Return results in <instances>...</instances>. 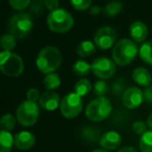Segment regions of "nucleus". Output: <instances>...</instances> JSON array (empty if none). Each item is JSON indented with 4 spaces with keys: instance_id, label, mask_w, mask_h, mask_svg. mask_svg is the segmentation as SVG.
Listing matches in <instances>:
<instances>
[{
    "instance_id": "nucleus-1",
    "label": "nucleus",
    "mask_w": 152,
    "mask_h": 152,
    "mask_svg": "<svg viewBox=\"0 0 152 152\" xmlns=\"http://www.w3.org/2000/svg\"><path fill=\"white\" fill-rule=\"evenodd\" d=\"M140 49L135 42L130 39H121L115 44L112 51V57L115 64L120 67H124L131 64L137 57Z\"/></svg>"
},
{
    "instance_id": "nucleus-2",
    "label": "nucleus",
    "mask_w": 152,
    "mask_h": 152,
    "mask_svg": "<svg viewBox=\"0 0 152 152\" xmlns=\"http://www.w3.org/2000/svg\"><path fill=\"white\" fill-rule=\"evenodd\" d=\"M63 55L54 46H46L39 52L37 56V67L42 73L48 74L55 72L61 65Z\"/></svg>"
},
{
    "instance_id": "nucleus-3",
    "label": "nucleus",
    "mask_w": 152,
    "mask_h": 152,
    "mask_svg": "<svg viewBox=\"0 0 152 152\" xmlns=\"http://www.w3.org/2000/svg\"><path fill=\"white\" fill-rule=\"evenodd\" d=\"M47 25L49 29L56 34H65L69 31L74 25V19L72 15L64 9H57L47 17Z\"/></svg>"
},
{
    "instance_id": "nucleus-4",
    "label": "nucleus",
    "mask_w": 152,
    "mask_h": 152,
    "mask_svg": "<svg viewBox=\"0 0 152 152\" xmlns=\"http://www.w3.org/2000/svg\"><path fill=\"white\" fill-rule=\"evenodd\" d=\"M0 70L7 76L18 77L24 71L23 59L17 53L2 50L0 53Z\"/></svg>"
},
{
    "instance_id": "nucleus-5",
    "label": "nucleus",
    "mask_w": 152,
    "mask_h": 152,
    "mask_svg": "<svg viewBox=\"0 0 152 152\" xmlns=\"http://www.w3.org/2000/svg\"><path fill=\"white\" fill-rule=\"evenodd\" d=\"M34 27V20L29 14L19 13L12 16L9 21V30L16 39H23L30 34Z\"/></svg>"
},
{
    "instance_id": "nucleus-6",
    "label": "nucleus",
    "mask_w": 152,
    "mask_h": 152,
    "mask_svg": "<svg viewBox=\"0 0 152 152\" xmlns=\"http://www.w3.org/2000/svg\"><path fill=\"white\" fill-rule=\"evenodd\" d=\"M112 113V103L106 97H97L92 100L86 108V116L92 122H100L107 118Z\"/></svg>"
},
{
    "instance_id": "nucleus-7",
    "label": "nucleus",
    "mask_w": 152,
    "mask_h": 152,
    "mask_svg": "<svg viewBox=\"0 0 152 152\" xmlns=\"http://www.w3.org/2000/svg\"><path fill=\"white\" fill-rule=\"evenodd\" d=\"M40 115V108L37 102L29 100L23 101L16 110V118L17 121L24 127L34 126L37 123Z\"/></svg>"
},
{
    "instance_id": "nucleus-8",
    "label": "nucleus",
    "mask_w": 152,
    "mask_h": 152,
    "mask_svg": "<svg viewBox=\"0 0 152 152\" xmlns=\"http://www.w3.org/2000/svg\"><path fill=\"white\" fill-rule=\"evenodd\" d=\"M59 107L61 115L65 118L73 119L78 116L83 110V99L75 92L69 93L61 99Z\"/></svg>"
},
{
    "instance_id": "nucleus-9",
    "label": "nucleus",
    "mask_w": 152,
    "mask_h": 152,
    "mask_svg": "<svg viewBox=\"0 0 152 152\" xmlns=\"http://www.w3.org/2000/svg\"><path fill=\"white\" fill-rule=\"evenodd\" d=\"M117 40V31L110 26H103L97 29L94 36V43L100 50H107L115 46Z\"/></svg>"
},
{
    "instance_id": "nucleus-10",
    "label": "nucleus",
    "mask_w": 152,
    "mask_h": 152,
    "mask_svg": "<svg viewBox=\"0 0 152 152\" xmlns=\"http://www.w3.org/2000/svg\"><path fill=\"white\" fill-rule=\"evenodd\" d=\"M92 72L103 80L110 78L116 72V64L108 57H98L92 63Z\"/></svg>"
},
{
    "instance_id": "nucleus-11",
    "label": "nucleus",
    "mask_w": 152,
    "mask_h": 152,
    "mask_svg": "<svg viewBox=\"0 0 152 152\" xmlns=\"http://www.w3.org/2000/svg\"><path fill=\"white\" fill-rule=\"evenodd\" d=\"M144 101V92L140 88H127L122 94V103L128 110L139 107Z\"/></svg>"
},
{
    "instance_id": "nucleus-12",
    "label": "nucleus",
    "mask_w": 152,
    "mask_h": 152,
    "mask_svg": "<svg viewBox=\"0 0 152 152\" xmlns=\"http://www.w3.org/2000/svg\"><path fill=\"white\" fill-rule=\"evenodd\" d=\"M61 97L54 91H46L39 100V105L46 110H55L61 105Z\"/></svg>"
},
{
    "instance_id": "nucleus-13",
    "label": "nucleus",
    "mask_w": 152,
    "mask_h": 152,
    "mask_svg": "<svg viewBox=\"0 0 152 152\" xmlns=\"http://www.w3.org/2000/svg\"><path fill=\"white\" fill-rule=\"evenodd\" d=\"M129 34L133 42L143 44L144 42H146V39L148 37V27L142 21L132 22L129 27Z\"/></svg>"
},
{
    "instance_id": "nucleus-14",
    "label": "nucleus",
    "mask_w": 152,
    "mask_h": 152,
    "mask_svg": "<svg viewBox=\"0 0 152 152\" xmlns=\"http://www.w3.org/2000/svg\"><path fill=\"white\" fill-rule=\"evenodd\" d=\"M122 143V137L117 131L110 130L105 132L100 139V146L105 150H115Z\"/></svg>"
},
{
    "instance_id": "nucleus-15",
    "label": "nucleus",
    "mask_w": 152,
    "mask_h": 152,
    "mask_svg": "<svg viewBox=\"0 0 152 152\" xmlns=\"http://www.w3.org/2000/svg\"><path fill=\"white\" fill-rule=\"evenodd\" d=\"M36 143V137L29 131H20L15 135V146L20 150H27Z\"/></svg>"
},
{
    "instance_id": "nucleus-16",
    "label": "nucleus",
    "mask_w": 152,
    "mask_h": 152,
    "mask_svg": "<svg viewBox=\"0 0 152 152\" xmlns=\"http://www.w3.org/2000/svg\"><path fill=\"white\" fill-rule=\"evenodd\" d=\"M132 79L137 85L141 87H149L152 77L150 72L144 67H137L132 72Z\"/></svg>"
},
{
    "instance_id": "nucleus-17",
    "label": "nucleus",
    "mask_w": 152,
    "mask_h": 152,
    "mask_svg": "<svg viewBox=\"0 0 152 152\" xmlns=\"http://www.w3.org/2000/svg\"><path fill=\"white\" fill-rule=\"evenodd\" d=\"M15 145V137L10 131L1 130L0 132V152H10Z\"/></svg>"
},
{
    "instance_id": "nucleus-18",
    "label": "nucleus",
    "mask_w": 152,
    "mask_h": 152,
    "mask_svg": "<svg viewBox=\"0 0 152 152\" xmlns=\"http://www.w3.org/2000/svg\"><path fill=\"white\" fill-rule=\"evenodd\" d=\"M96 51L95 43L91 42L89 40H86L80 42L76 47V53L80 57H89L94 54Z\"/></svg>"
},
{
    "instance_id": "nucleus-19",
    "label": "nucleus",
    "mask_w": 152,
    "mask_h": 152,
    "mask_svg": "<svg viewBox=\"0 0 152 152\" xmlns=\"http://www.w3.org/2000/svg\"><path fill=\"white\" fill-rule=\"evenodd\" d=\"M43 85L49 91H53V90L57 89L61 86V77L58 74L52 72V73H48L45 75L43 78Z\"/></svg>"
},
{
    "instance_id": "nucleus-20",
    "label": "nucleus",
    "mask_w": 152,
    "mask_h": 152,
    "mask_svg": "<svg viewBox=\"0 0 152 152\" xmlns=\"http://www.w3.org/2000/svg\"><path fill=\"white\" fill-rule=\"evenodd\" d=\"M139 54L144 63L152 66V40L146 41L142 44L139 50Z\"/></svg>"
},
{
    "instance_id": "nucleus-21",
    "label": "nucleus",
    "mask_w": 152,
    "mask_h": 152,
    "mask_svg": "<svg viewBox=\"0 0 152 152\" xmlns=\"http://www.w3.org/2000/svg\"><path fill=\"white\" fill-rule=\"evenodd\" d=\"M92 90V85L90 83L89 79L87 78H81L76 83L75 87H74V91L77 95H79L80 97H85L88 94L91 92Z\"/></svg>"
},
{
    "instance_id": "nucleus-22",
    "label": "nucleus",
    "mask_w": 152,
    "mask_h": 152,
    "mask_svg": "<svg viewBox=\"0 0 152 152\" xmlns=\"http://www.w3.org/2000/svg\"><path fill=\"white\" fill-rule=\"evenodd\" d=\"M92 71V64H89L88 61L79 59L75 61L73 65V72L78 76H86Z\"/></svg>"
},
{
    "instance_id": "nucleus-23",
    "label": "nucleus",
    "mask_w": 152,
    "mask_h": 152,
    "mask_svg": "<svg viewBox=\"0 0 152 152\" xmlns=\"http://www.w3.org/2000/svg\"><path fill=\"white\" fill-rule=\"evenodd\" d=\"M139 147L142 152H152V130H147L140 137Z\"/></svg>"
},
{
    "instance_id": "nucleus-24",
    "label": "nucleus",
    "mask_w": 152,
    "mask_h": 152,
    "mask_svg": "<svg viewBox=\"0 0 152 152\" xmlns=\"http://www.w3.org/2000/svg\"><path fill=\"white\" fill-rule=\"evenodd\" d=\"M122 7H123L122 2H120L118 0H115V1H112V2L107 3V4L104 7L103 13H104V15L107 16V17L113 18L118 15V14H120V12L122 11Z\"/></svg>"
},
{
    "instance_id": "nucleus-25",
    "label": "nucleus",
    "mask_w": 152,
    "mask_h": 152,
    "mask_svg": "<svg viewBox=\"0 0 152 152\" xmlns=\"http://www.w3.org/2000/svg\"><path fill=\"white\" fill-rule=\"evenodd\" d=\"M16 40L17 39L12 34H3L1 40H0V46L4 51H12L17 45Z\"/></svg>"
},
{
    "instance_id": "nucleus-26",
    "label": "nucleus",
    "mask_w": 152,
    "mask_h": 152,
    "mask_svg": "<svg viewBox=\"0 0 152 152\" xmlns=\"http://www.w3.org/2000/svg\"><path fill=\"white\" fill-rule=\"evenodd\" d=\"M16 120H17V118L15 116H13L12 114L3 115L1 120H0V125H1L2 130H7V131L13 130L15 128Z\"/></svg>"
},
{
    "instance_id": "nucleus-27",
    "label": "nucleus",
    "mask_w": 152,
    "mask_h": 152,
    "mask_svg": "<svg viewBox=\"0 0 152 152\" xmlns=\"http://www.w3.org/2000/svg\"><path fill=\"white\" fill-rule=\"evenodd\" d=\"M108 91V86L106 83L105 80L103 79H100V80H97L94 85V93L98 96V97H102L104 96Z\"/></svg>"
},
{
    "instance_id": "nucleus-28",
    "label": "nucleus",
    "mask_w": 152,
    "mask_h": 152,
    "mask_svg": "<svg viewBox=\"0 0 152 152\" xmlns=\"http://www.w3.org/2000/svg\"><path fill=\"white\" fill-rule=\"evenodd\" d=\"M70 1H71V4L74 9L81 12L90 9L93 0H70Z\"/></svg>"
},
{
    "instance_id": "nucleus-29",
    "label": "nucleus",
    "mask_w": 152,
    "mask_h": 152,
    "mask_svg": "<svg viewBox=\"0 0 152 152\" xmlns=\"http://www.w3.org/2000/svg\"><path fill=\"white\" fill-rule=\"evenodd\" d=\"M31 0H9V3L12 9L16 11H23L30 4Z\"/></svg>"
},
{
    "instance_id": "nucleus-30",
    "label": "nucleus",
    "mask_w": 152,
    "mask_h": 152,
    "mask_svg": "<svg viewBox=\"0 0 152 152\" xmlns=\"http://www.w3.org/2000/svg\"><path fill=\"white\" fill-rule=\"evenodd\" d=\"M147 127H148L147 123L143 122L141 120H137L132 124V130L135 133H137V134H144L147 131Z\"/></svg>"
},
{
    "instance_id": "nucleus-31",
    "label": "nucleus",
    "mask_w": 152,
    "mask_h": 152,
    "mask_svg": "<svg viewBox=\"0 0 152 152\" xmlns=\"http://www.w3.org/2000/svg\"><path fill=\"white\" fill-rule=\"evenodd\" d=\"M26 97H27V100L32 102H37L40 100V93H39V90L36 89V88H30L29 90L26 93Z\"/></svg>"
},
{
    "instance_id": "nucleus-32",
    "label": "nucleus",
    "mask_w": 152,
    "mask_h": 152,
    "mask_svg": "<svg viewBox=\"0 0 152 152\" xmlns=\"http://www.w3.org/2000/svg\"><path fill=\"white\" fill-rule=\"evenodd\" d=\"M44 5L48 11L53 12L55 10L59 9V1L58 0H44Z\"/></svg>"
},
{
    "instance_id": "nucleus-33",
    "label": "nucleus",
    "mask_w": 152,
    "mask_h": 152,
    "mask_svg": "<svg viewBox=\"0 0 152 152\" xmlns=\"http://www.w3.org/2000/svg\"><path fill=\"white\" fill-rule=\"evenodd\" d=\"M144 100L147 103L152 104V86L147 87L145 91H144Z\"/></svg>"
},
{
    "instance_id": "nucleus-34",
    "label": "nucleus",
    "mask_w": 152,
    "mask_h": 152,
    "mask_svg": "<svg viewBox=\"0 0 152 152\" xmlns=\"http://www.w3.org/2000/svg\"><path fill=\"white\" fill-rule=\"evenodd\" d=\"M123 88H124V83H123L122 79H119L118 81H115L114 83V87H113V90H114V93L115 94H120L121 92L123 91Z\"/></svg>"
},
{
    "instance_id": "nucleus-35",
    "label": "nucleus",
    "mask_w": 152,
    "mask_h": 152,
    "mask_svg": "<svg viewBox=\"0 0 152 152\" xmlns=\"http://www.w3.org/2000/svg\"><path fill=\"white\" fill-rule=\"evenodd\" d=\"M31 7H32V12H34V13L40 14L41 12H43L42 3H41L40 1H34V2L31 4Z\"/></svg>"
},
{
    "instance_id": "nucleus-36",
    "label": "nucleus",
    "mask_w": 152,
    "mask_h": 152,
    "mask_svg": "<svg viewBox=\"0 0 152 152\" xmlns=\"http://www.w3.org/2000/svg\"><path fill=\"white\" fill-rule=\"evenodd\" d=\"M118 152H137V150L133 147H130V146H127V147H123L119 150Z\"/></svg>"
},
{
    "instance_id": "nucleus-37",
    "label": "nucleus",
    "mask_w": 152,
    "mask_h": 152,
    "mask_svg": "<svg viewBox=\"0 0 152 152\" xmlns=\"http://www.w3.org/2000/svg\"><path fill=\"white\" fill-rule=\"evenodd\" d=\"M146 123H147L148 127H149V128L152 130V113L149 115V116H148V118H147V121H146Z\"/></svg>"
},
{
    "instance_id": "nucleus-38",
    "label": "nucleus",
    "mask_w": 152,
    "mask_h": 152,
    "mask_svg": "<svg viewBox=\"0 0 152 152\" xmlns=\"http://www.w3.org/2000/svg\"><path fill=\"white\" fill-rule=\"evenodd\" d=\"M98 13H100V9L98 7H93L91 9V14H93V15H97Z\"/></svg>"
},
{
    "instance_id": "nucleus-39",
    "label": "nucleus",
    "mask_w": 152,
    "mask_h": 152,
    "mask_svg": "<svg viewBox=\"0 0 152 152\" xmlns=\"http://www.w3.org/2000/svg\"><path fill=\"white\" fill-rule=\"evenodd\" d=\"M92 152H108L107 150H105V149H95V150H93Z\"/></svg>"
}]
</instances>
